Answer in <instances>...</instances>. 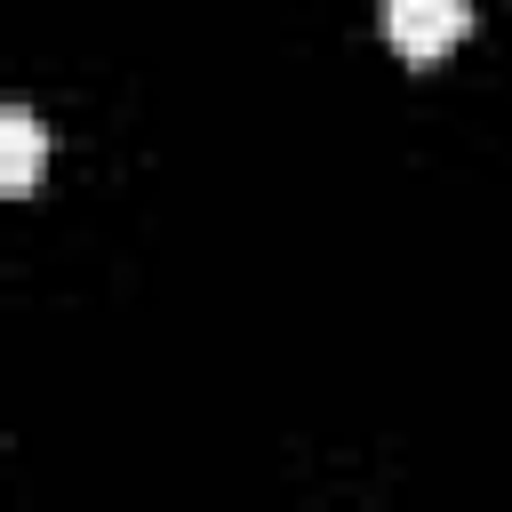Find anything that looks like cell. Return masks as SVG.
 I'll return each mask as SVG.
<instances>
[{
    "label": "cell",
    "mask_w": 512,
    "mask_h": 512,
    "mask_svg": "<svg viewBox=\"0 0 512 512\" xmlns=\"http://www.w3.org/2000/svg\"><path fill=\"white\" fill-rule=\"evenodd\" d=\"M472 32V0H384V40L408 64H440Z\"/></svg>",
    "instance_id": "obj_1"
},
{
    "label": "cell",
    "mask_w": 512,
    "mask_h": 512,
    "mask_svg": "<svg viewBox=\"0 0 512 512\" xmlns=\"http://www.w3.org/2000/svg\"><path fill=\"white\" fill-rule=\"evenodd\" d=\"M40 152H48L40 120H32L24 104H8V112H0V192H32V176H40Z\"/></svg>",
    "instance_id": "obj_2"
}]
</instances>
